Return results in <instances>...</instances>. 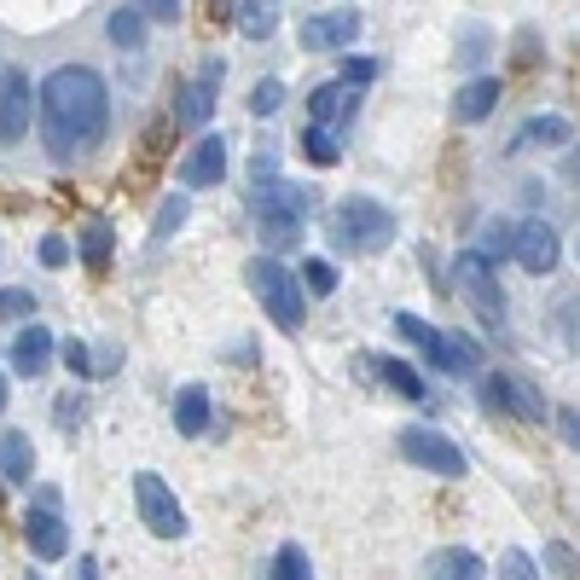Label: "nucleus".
<instances>
[{"label": "nucleus", "mask_w": 580, "mask_h": 580, "mask_svg": "<svg viewBox=\"0 0 580 580\" xmlns=\"http://www.w3.org/2000/svg\"><path fill=\"white\" fill-rule=\"evenodd\" d=\"M499 580H540V569H535V558H528V551H506V558H499Z\"/></svg>", "instance_id": "obj_32"}, {"label": "nucleus", "mask_w": 580, "mask_h": 580, "mask_svg": "<svg viewBox=\"0 0 580 580\" xmlns=\"http://www.w3.org/2000/svg\"><path fill=\"white\" fill-rule=\"evenodd\" d=\"M452 285H459V296L476 308L482 325H506V291H499L493 267L476 256V250H459V256H452Z\"/></svg>", "instance_id": "obj_6"}, {"label": "nucleus", "mask_w": 580, "mask_h": 580, "mask_svg": "<svg viewBox=\"0 0 580 580\" xmlns=\"http://www.w3.org/2000/svg\"><path fill=\"white\" fill-rule=\"evenodd\" d=\"M563 174H569V181L580 186V157H569V163H563Z\"/></svg>", "instance_id": "obj_43"}, {"label": "nucleus", "mask_w": 580, "mask_h": 580, "mask_svg": "<svg viewBox=\"0 0 580 580\" xmlns=\"http://www.w3.org/2000/svg\"><path fill=\"white\" fill-rule=\"evenodd\" d=\"M476 256H482V262L511 256V226H506V221H499V226H488V233H482V250H476Z\"/></svg>", "instance_id": "obj_33"}, {"label": "nucleus", "mask_w": 580, "mask_h": 580, "mask_svg": "<svg viewBox=\"0 0 580 580\" xmlns=\"http://www.w3.org/2000/svg\"><path fill=\"white\" fill-rule=\"evenodd\" d=\"M244 279H250V291H256V302L267 308V319L279 325V332H302V319H308V296H302V279L291 267L267 262V256H250Z\"/></svg>", "instance_id": "obj_3"}, {"label": "nucleus", "mask_w": 580, "mask_h": 580, "mask_svg": "<svg viewBox=\"0 0 580 580\" xmlns=\"http://www.w3.org/2000/svg\"><path fill=\"white\" fill-rule=\"evenodd\" d=\"M70 580H99V563L93 558H82V563H75V574Z\"/></svg>", "instance_id": "obj_42"}, {"label": "nucleus", "mask_w": 580, "mask_h": 580, "mask_svg": "<svg viewBox=\"0 0 580 580\" xmlns=\"http://www.w3.org/2000/svg\"><path fill=\"white\" fill-rule=\"evenodd\" d=\"M111 41H116V47H140V41H145L140 7H116V12H111Z\"/></svg>", "instance_id": "obj_29"}, {"label": "nucleus", "mask_w": 580, "mask_h": 580, "mask_svg": "<svg viewBox=\"0 0 580 580\" xmlns=\"http://www.w3.org/2000/svg\"><path fill=\"white\" fill-rule=\"evenodd\" d=\"M400 233V221L389 204H377V197H343L332 210V238L343 250H355V256H377V250H389Z\"/></svg>", "instance_id": "obj_2"}, {"label": "nucleus", "mask_w": 580, "mask_h": 580, "mask_svg": "<svg viewBox=\"0 0 580 580\" xmlns=\"http://www.w3.org/2000/svg\"><path fill=\"white\" fill-rule=\"evenodd\" d=\"M0 476L7 482H30L35 476V447L23 430H0Z\"/></svg>", "instance_id": "obj_21"}, {"label": "nucleus", "mask_w": 580, "mask_h": 580, "mask_svg": "<svg viewBox=\"0 0 580 580\" xmlns=\"http://www.w3.org/2000/svg\"><path fill=\"white\" fill-rule=\"evenodd\" d=\"M267 580H314L308 558H302V546H279V551H273V569H267Z\"/></svg>", "instance_id": "obj_28"}, {"label": "nucleus", "mask_w": 580, "mask_h": 580, "mask_svg": "<svg viewBox=\"0 0 580 580\" xmlns=\"http://www.w3.org/2000/svg\"><path fill=\"white\" fill-rule=\"evenodd\" d=\"M35 116H41V145L53 157H82L88 145H99L105 140V116H111L99 70H88V64L53 70L35 93Z\"/></svg>", "instance_id": "obj_1"}, {"label": "nucleus", "mask_w": 580, "mask_h": 580, "mask_svg": "<svg viewBox=\"0 0 580 580\" xmlns=\"http://www.w3.org/2000/svg\"><path fill=\"white\" fill-rule=\"evenodd\" d=\"M111 244H116V226H111L105 215H93V221L82 226V262H88V267H105V262H111Z\"/></svg>", "instance_id": "obj_24"}, {"label": "nucleus", "mask_w": 580, "mask_h": 580, "mask_svg": "<svg viewBox=\"0 0 580 580\" xmlns=\"http://www.w3.org/2000/svg\"><path fill=\"white\" fill-rule=\"evenodd\" d=\"M64 366H70L75 377H88V372H93V355H88V343H70V348H64Z\"/></svg>", "instance_id": "obj_38"}, {"label": "nucleus", "mask_w": 580, "mask_h": 580, "mask_svg": "<svg viewBox=\"0 0 580 580\" xmlns=\"http://www.w3.org/2000/svg\"><path fill=\"white\" fill-rule=\"evenodd\" d=\"M546 563H551V574H563V580L580 574V558H574L569 546H546Z\"/></svg>", "instance_id": "obj_35"}, {"label": "nucleus", "mask_w": 580, "mask_h": 580, "mask_svg": "<svg viewBox=\"0 0 580 580\" xmlns=\"http://www.w3.org/2000/svg\"><path fill=\"white\" fill-rule=\"evenodd\" d=\"M174 430L181 436H204L210 430V389L204 384H186L174 395Z\"/></svg>", "instance_id": "obj_20"}, {"label": "nucleus", "mask_w": 580, "mask_h": 580, "mask_svg": "<svg viewBox=\"0 0 580 580\" xmlns=\"http://www.w3.org/2000/svg\"><path fill=\"white\" fill-rule=\"evenodd\" d=\"M569 116H535V122H528V129L517 134V151L522 145H569Z\"/></svg>", "instance_id": "obj_25"}, {"label": "nucleus", "mask_w": 580, "mask_h": 580, "mask_svg": "<svg viewBox=\"0 0 580 580\" xmlns=\"http://www.w3.org/2000/svg\"><path fill=\"white\" fill-rule=\"evenodd\" d=\"M279 105H285V82H273V75H267V82L250 88V111H256V116H273Z\"/></svg>", "instance_id": "obj_31"}, {"label": "nucleus", "mask_w": 580, "mask_h": 580, "mask_svg": "<svg viewBox=\"0 0 580 580\" xmlns=\"http://www.w3.org/2000/svg\"><path fill=\"white\" fill-rule=\"evenodd\" d=\"M400 452H407L413 465L436 470V476H465V470H470V465H465V452L452 447L441 430H400Z\"/></svg>", "instance_id": "obj_10"}, {"label": "nucleus", "mask_w": 580, "mask_h": 580, "mask_svg": "<svg viewBox=\"0 0 580 580\" xmlns=\"http://www.w3.org/2000/svg\"><path fill=\"white\" fill-rule=\"evenodd\" d=\"M482 558H476L470 546H447V551H430V563H424V580H482Z\"/></svg>", "instance_id": "obj_18"}, {"label": "nucleus", "mask_w": 580, "mask_h": 580, "mask_svg": "<svg viewBox=\"0 0 580 580\" xmlns=\"http://www.w3.org/2000/svg\"><path fill=\"white\" fill-rule=\"evenodd\" d=\"M221 75H226V64L210 59L197 82H186L181 93H174V116H169V129H204L210 111H215V88H221Z\"/></svg>", "instance_id": "obj_8"}, {"label": "nucleus", "mask_w": 580, "mask_h": 580, "mask_svg": "<svg viewBox=\"0 0 580 580\" xmlns=\"http://www.w3.org/2000/svg\"><path fill=\"white\" fill-rule=\"evenodd\" d=\"M0 407H7V377H0Z\"/></svg>", "instance_id": "obj_44"}, {"label": "nucleus", "mask_w": 580, "mask_h": 580, "mask_svg": "<svg viewBox=\"0 0 580 580\" xmlns=\"http://www.w3.org/2000/svg\"><path fill=\"white\" fill-rule=\"evenodd\" d=\"M53 355H59L53 332H47V325H23L18 343H12V372L18 377H41L47 366H53Z\"/></svg>", "instance_id": "obj_16"}, {"label": "nucleus", "mask_w": 580, "mask_h": 580, "mask_svg": "<svg viewBox=\"0 0 580 580\" xmlns=\"http://www.w3.org/2000/svg\"><path fill=\"white\" fill-rule=\"evenodd\" d=\"M493 105H499V75H476V82H465L452 93V116L459 122H482Z\"/></svg>", "instance_id": "obj_19"}, {"label": "nucleus", "mask_w": 580, "mask_h": 580, "mask_svg": "<svg viewBox=\"0 0 580 580\" xmlns=\"http://www.w3.org/2000/svg\"><path fill=\"white\" fill-rule=\"evenodd\" d=\"M221 174H226V140L221 134H204L181 157V186H215Z\"/></svg>", "instance_id": "obj_15"}, {"label": "nucleus", "mask_w": 580, "mask_h": 580, "mask_svg": "<svg viewBox=\"0 0 580 580\" xmlns=\"http://www.w3.org/2000/svg\"><path fill=\"white\" fill-rule=\"evenodd\" d=\"M314 215V197L291 186V181H273L267 192H256V226H262V244L267 250H291L302 244V226Z\"/></svg>", "instance_id": "obj_5"}, {"label": "nucleus", "mask_w": 580, "mask_h": 580, "mask_svg": "<svg viewBox=\"0 0 580 580\" xmlns=\"http://www.w3.org/2000/svg\"><path fill=\"white\" fill-rule=\"evenodd\" d=\"M395 332L407 337L436 372H452V377H476V372H482V348H476L470 337H447V332H436L430 319H418L407 308L395 314Z\"/></svg>", "instance_id": "obj_4"}, {"label": "nucleus", "mask_w": 580, "mask_h": 580, "mask_svg": "<svg viewBox=\"0 0 580 580\" xmlns=\"http://www.w3.org/2000/svg\"><path fill=\"white\" fill-rule=\"evenodd\" d=\"M35 314V291H0V319H23Z\"/></svg>", "instance_id": "obj_34"}, {"label": "nucleus", "mask_w": 580, "mask_h": 580, "mask_svg": "<svg viewBox=\"0 0 580 580\" xmlns=\"http://www.w3.org/2000/svg\"><path fill=\"white\" fill-rule=\"evenodd\" d=\"M511 256L528 267V273H551L558 267V226L551 221H522V226H511Z\"/></svg>", "instance_id": "obj_12"}, {"label": "nucleus", "mask_w": 580, "mask_h": 580, "mask_svg": "<svg viewBox=\"0 0 580 580\" xmlns=\"http://www.w3.org/2000/svg\"><path fill=\"white\" fill-rule=\"evenodd\" d=\"M30 580H41V574H35V569H30Z\"/></svg>", "instance_id": "obj_45"}, {"label": "nucleus", "mask_w": 580, "mask_h": 580, "mask_svg": "<svg viewBox=\"0 0 580 580\" xmlns=\"http://www.w3.org/2000/svg\"><path fill=\"white\" fill-rule=\"evenodd\" d=\"M355 105H360V88H348V82H325V88L308 93V129L332 134V129H343V122L355 116Z\"/></svg>", "instance_id": "obj_14"}, {"label": "nucleus", "mask_w": 580, "mask_h": 580, "mask_svg": "<svg viewBox=\"0 0 580 580\" xmlns=\"http://www.w3.org/2000/svg\"><path fill=\"white\" fill-rule=\"evenodd\" d=\"M372 366H377V377H384V384H389L395 395H407V400H424V377H418L407 360H395V355H377Z\"/></svg>", "instance_id": "obj_23"}, {"label": "nucleus", "mask_w": 580, "mask_h": 580, "mask_svg": "<svg viewBox=\"0 0 580 580\" xmlns=\"http://www.w3.org/2000/svg\"><path fill=\"white\" fill-rule=\"evenodd\" d=\"M140 18H151V23H181V7H174V0H145Z\"/></svg>", "instance_id": "obj_36"}, {"label": "nucleus", "mask_w": 580, "mask_h": 580, "mask_svg": "<svg viewBox=\"0 0 580 580\" xmlns=\"http://www.w3.org/2000/svg\"><path fill=\"white\" fill-rule=\"evenodd\" d=\"M332 296L337 291V267L332 262H308V267H302V296Z\"/></svg>", "instance_id": "obj_30"}, {"label": "nucleus", "mask_w": 580, "mask_h": 580, "mask_svg": "<svg viewBox=\"0 0 580 580\" xmlns=\"http://www.w3.org/2000/svg\"><path fill=\"white\" fill-rule=\"evenodd\" d=\"M134 506H140V522L157 540H181L186 535V511H181V499H174V488L163 482L157 470H140L134 476Z\"/></svg>", "instance_id": "obj_7"}, {"label": "nucleus", "mask_w": 580, "mask_h": 580, "mask_svg": "<svg viewBox=\"0 0 580 580\" xmlns=\"http://www.w3.org/2000/svg\"><path fill=\"white\" fill-rule=\"evenodd\" d=\"M302 157H308L314 169H332V163L343 157V145H337V134H319V129H302Z\"/></svg>", "instance_id": "obj_27"}, {"label": "nucleus", "mask_w": 580, "mask_h": 580, "mask_svg": "<svg viewBox=\"0 0 580 580\" xmlns=\"http://www.w3.org/2000/svg\"><path fill=\"white\" fill-rule=\"evenodd\" d=\"M186 215H192V197H163V210L151 215V244H163L169 233H181Z\"/></svg>", "instance_id": "obj_26"}, {"label": "nucleus", "mask_w": 580, "mask_h": 580, "mask_svg": "<svg viewBox=\"0 0 580 580\" xmlns=\"http://www.w3.org/2000/svg\"><path fill=\"white\" fill-rule=\"evenodd\" d=\"M482 407H488V413H511V418H522V424H540V418H546V400L535 395V384L506 377V372H493L488 384H482Z\"/></svg>", "instance_id": "obj_9"}, {"label": "nucleus", "mask_w": 580, "mask_h": 580, "mask_svg": "<svg viewBox=\"0 0 580 580\" xmlns=\"http://www.w3.org/2000/svg\"><path fill=\"white\" fill-rule=\"evenodd\" d=\"M355 35H360V12L355 7L314 12L308 23H302V47H308V53H337V47H348Z\"/></svg>", "instance_id": "obj_13"}, {"label": "nucleus", "mask_w": 580, "mask_h": 580, "mask_svg": "<svg viewBox=\"0 0 580 580\" xmlns=\"http://www.w3.org/2000/svg\"><path fill=\"white\" fill-rule=\"evenodd\" d=\"M226 12H233V23L250 41H267L273 30H279V7H262V0H244V7H226Z\"/></svg>", "instance_id": "obj_22"}, {"label": "nucleus", "mask_w": 580, "mask_h": 580, "mask_svg": "<svg viewBox=\"0 0 580 580\" xmlns=\"http://www.w3.org/2000/svg\"><path fill=\"white\" fill-rule=\"evenodd\" d=\"M75 413H88V400H82V395H64V400H59V424H64V430L75 424Z\"/></svg>", "instance_id": "obj_41"}, {"label": "nucleus", "mask_w": 580, "mask_h": 580, "mask_svg": "<svg viewBox=\"0 0 580 580\" xmlns=\"http://www.w3.org/2000/svg\"><path fill=\"white\" fill-rule=\"evenodd\" d=\"M377 75V59H348V88H366Z\"/></svg>", "instance_id": "obj_39"}, {"label": "nucleus", "mask_w": 580, "mask_h": 580, "mask_svg": "<svg viewBox=\"0 0 580 580\" xmlns=\"http://www.w3.org/2000/svg\"><path fill=\"white\" fill-rule=\"evenodd\" d=\"M23 540H30V551H35V558L41 563H59L64 558V551H70V535H64V522H59V511H30V517H23Z\"/></svg>", "instance_id": "obj_17"}, {"label": "nucleus", "mask_w": 580, "mask_h": 580, "mask_svg": "<svg viewBox=\"0 0 580 580\" xmlns=\"http://www.w3.org/2000/svg\"><path fill=\"white\" fill-rule=\"evenodd\" d=\"M30 116H35V88L23 70H7V82H0V140L18 145L30 134Z\"/></svg>", "instance_id": "obj_11"}, {"label": "nucleus", "mask_w": 580, "mask_h": 580, "mask_svg": "<svg viewBox=\"0 0 580 580\" xmlns=\"http://www.w3.org/2000/svg\"><path fill=\"white\" fill-rule=\"evenodd\" d=\"M41 262H47V267H64V262H70V244H64L59 233H53V238H41Z\"/></svg>", "instance_id": "obj_37"}, {"label": "nucleus", "mask_w": 580, "mask_h": 580, "mask_svg": "<svg viewBox=\"0 0 580 580\" xmlns=\"http://www.w3.org/2000/svg\"><path fill=\"white\" fill-rule=\"evenodd\" d=\"M558 424H563V441L580 452V407H563V413H558Z\"/></svg>", "instance_id": "obj_40"}]
</instances>
